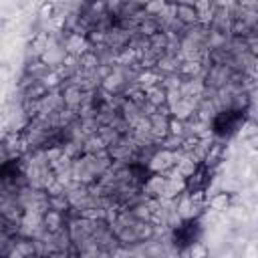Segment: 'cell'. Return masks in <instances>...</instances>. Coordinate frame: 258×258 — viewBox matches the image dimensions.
<instances>
[{"label":"cell","instance_id":"cell-1","mask_svg":"<svg viewBox=\"0 0 258 258\" xmlns=\"http://www.w3.org/2000/svg\"><path fill=\"white\" fill-rule=\"evenodd\" d=\"M175 18L185 26H194V24L202 22L196 2H177L175 4Z\"/></svg>","mask_w":258,"mask_h":258},{"label":"cell","instance_id":"cell-2","mask_svg":"<svg viewBox=\"0 0 258 258\" xmlns=\"http://www.w3.org/2000/svg\"><path fill=\"white\" fill-rule=\"evenodd\" d=\"M145 93H147V105H151L153 109H159V107L169 105V91H167V87L163 83L147 89Z\"/></svg>","mask_w":258,"mask_h":258},{"label":"cell","instance_id":"cell-3","mask_svg":"<svg viewBox=\"0 0 258 258\" xmlns=\"http://www.w3.org/2000/svg\"><path fill=\"white\" fill-rule=\"evenodd\" d=\"M232 204H234V194L232 191H218L208 200V206L216 212H226V210L232 208Z\"/></svg>","mask_w":258,"mask_h":258},{"label":"cell","instance_id":"cell-4","mask_svg":"<svg viewBox=\"0 0 258 258\" xmlns=\"http://www.w3.org/2000/svg\"><path fill=\"white\" fill-rule=\"evenodd\" d=\"M42 226H44V230L50 232V234L58 232V230L62 228V212L48 208V210L42 214Z\"/></svg>","mask_w":258,"mask_h":258},{"label":"cell","instance_id":"cell-5","mask_svg":"<svg viewBox=\"0 0 258 258\" xmlns=\"http://www.w3.org/2000/svg\"><path fill=\"white\" fill-rule=\"evenodd\" d=\"M81 101H83V91H81V87H77V85L64 87V91H62V103H64L69 109H77V107L81 105Z\"/></svg>","mask_w":258,"mask_h":258},{"label":"cell","instance_id":"cell-6","mask_svg":"<svg viewBox=\"0 0 258 258\" xmlns=\"http://www.w3.org/2000/svg\"><path fill=\"white\" fill-rule=\"evenodd\" d=\"M155 234V228L151 222H137L133 226V236H135V242H145L149 238H153Z\"/></svg>","mask_w":258,"mask_h":258},{"label":"cell","instance_id":"cell-7","mask_svg":"<svg viewBox=\"0 0 258 258\" xmlns=\"http://www.w3.org/2000/svg\"><path fill=\"white\" fill-rule=\"evenodd\" d=\"M147 44H149L151 50H155V52H163V50L169 46V36H167L163 30H157L153 36L147 38Z\"/></svg>","mask_w":258,"mask_h":258},{"label":"cell","instance_id":"cell-8","mask_svg":"<svg viewBox=\"0 0 258 258\" xmlns=\"http://www.w3.org/2000/svg\"><path fill=\"white\" fill-rule=\"evenodd\" d=\"M79 67L85 69V71H97V69L101 67L97 52H95L93 48H89L85 54H81V56H79Z\"/></svg>","mask_w":258,"mask_h":258},{"label":"cell","instance_id":"cell-9","mask_svg":"<svg viewBox=\"0 0 258 258\" xmlns=\"http://www.w3.org/2000/svg\"><path fill=\"white\" fill-rule=\"evenodd\" d=\"M48 91H50V89L44 85V81H32V87L28 89L26 97H28V99H34V101H40V99L48 97Z\"/></svg>","mask_w":258,"mask_h":258},{"label":"cell","instance_id":"cell-10","mask_svg":"<svg viewBox=\"0 0 258 258\" xmlns=\"http://www.w3.org/2000/svg\"><path fill=\"white\" fill-rule=\"evenodd\" d=\"M167 129H169V135H173V137H185V121L175 115H169Z\"/></svg>","mask_w":258,"mask_h":258},{"label":"cell","instance_id":"cell-11","mask_svg":"<svg viewBox=\"0 0 258 258\" xmlns=\"http://www.w3.org/2000/svg\"><path fill=\"white\" fill-rule=\"evenodd\" d=\"M189 258H210V250L204 242H191L189 244Z\"/></svg>","mask_w":258,"mask_h":258},{"label":"cell","instance_id":"cell-12","mask_svg":"<svg viewBox=\"0 0 258 258\" xmlns=\"http://www.w3.org/2000/svg\"><path fill=\"white\" fill-rule=\"evenodd\" d=\"M139 30H141V34H143V36H147V38H149V36H153V34L159 30V24H157L155 20H151V18H145V20L139 24Z\"/></svg>","mask_w":258,"mask_h":258},{"label":"cell","instance_id":"cell-13","mask_svg":"<svg viewBox=\"0 0 258 258\" xmlns=\"http://www.w3.org/2000/svg\"><path fill=\"white\" fill-rule=\"evenodd\" d=\"M14 250H18L24 258H30L34 254V244H32V240H18L14 244Z\"/></svg>","mask_w":258,"mask_h":258},{"label":"cell","instance_id":"cell-14","mask_svg":"<svg viewBox=\"0 0 258 258\" xmlns=\"http://www.w3.org/2000/svg\"><path fill=\"white\" fill-rule=\"evenodd\" d=\"M44 85H46L48 89H52V87L60 85V75H58V73H48V75L44 77Z\"/></svg>","mask_w":258,"mask_h":258},{"label":"cell","instance_id":"cell-15","mask_svg":"<svg viewBox=\"0 0 258 258\" xmlns=\"http://www.w3.org/2000/svg\"><path fill=\"white\" fill-rule=\"evenodd\" d=\"M52 14H54V4L52 2H44L40 6V16L42 18H52Z\"/></svg>","mask_w":258,"mask_h":258},{"label":"cell","instance_id":"cell-16","mask_svg":"<svg viewBox=\"0 0 258 258\" xmlns=\"http://www.w3.org/2000/svg\"><path fill=\"white\" fill-rule=\"evenodd\" d=\"M250 52H252V56H254V58H258V40H256V42H252Z\"/></svg>","mask_w":258,"mask_h":258},{"label":"cell","instance_id":"cell-17","mask_svg":"<svg viewBox=\"0 0 258 258\" xmlns=\"http://www.w3.org/2000/svg\"><path fill=\"white\" fill-rule=\"evenodd\" d=\"M10 258H24V256H22L18 250H12V252H10Z\"/></svg>","mask_w":258,"mask_h":258}]
</instances>
